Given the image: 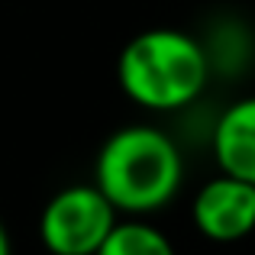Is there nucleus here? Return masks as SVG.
Segmentation results:
<instances>
[{
	"mask_svg": "<svg viewBox=\"0 0 255 255\" xmlns=\"http://www.w3.org/2000/svg\"><path fill=\"white\" fill-rule=\"evenodd\" d=\"M94 184L123 217H149L178 197L184 184V155L158 126H120L97 152Z\"/></svg>",
	"mask_w": 255,
	"mask_h": 255,
	"instance_id": "nucleus-1",
	"label": "nucleus"
},
{
	"mask_svg": "<svg viewBox=\"0 0 255 255\" xmlns=\"http://www.w3.org/2000/svg\"><path fill=\"white\" fill-rule=\"evenodd\" d=\"M213 58L200 39L184 29H142L120 49L117 84L136 107L174 113L191 107L207 91Z\"/></svg>",
	"mask_w": 255,
	"mask_h": 255,
	"instance_id": "nucleus-2",
	"label": "nucleus"
},
{
	"mask_svg": "<svg viewBox=\"0 0 255 255\" xmlns=\"http://www.w3.org/2000/svg\"><path fill=\"white\" fill-rule=\"evenodd\" d=\"M120 223V210L97 184H68L45 200L39 213V243L49 255H97Z\"/></svg>",
	"mask_w": 255,
	"mask_h": 255,
	"instance_id": "nucleus-3",
	"label": "nucleus"
},
{
	"mask_svg": "<svg viewBox=\"0 0 255 255\" xmlns=\"http://www.w3.org/2000/svg\"><path fill=\"white\" fill-rule=\"evenodd\" d=\"M213 162L223 174L255 184V94L239 97L217 117L210 132Z\"/></svg>",
	"mask_w": 255,
	"mask_h": 255,
	"instance_id": "nucleus-5",
	"label": "nucleus"
},
{
	"mask_svg": "<svg viewBox=\"0 0 255 255\" xmlns=\"http://www.w3.org/2000/svg\"><path fill=\"white\" fill-rule=\"evenodd\" d=\"M191 223L210 243H239L255 233V184L220 171L191 200Z\"/></svg>",
	"mask_w": 255,
	"mask_h": 255,
	"instance_id": "nucleus-4",
	"label": "nucleus"
},
{
	"mask_svg": "<svg viewBox=\"0 0 255 255\" xmlns=\"http://www.w3.org/2000/svg\"><path fill=\"white\" fill-rule=\"evenodd\" d=\"M0 255H13V246H10V233H6L3 220H0Z\"/></svg>",
	"mask_w": 255,
	"mask_h": 255,
	"instance_id": "nucleus-7",
	"label": "nucleus"
},
{
	"mask_svg": "<svg viewBox=\"0 0 255 255\" xmlns=\"http://www.w3.org/2000/svg\"><path fill=\"white\" fill-rule=\"evenodd\" d=\"M97 255H178V252L158 226L145 223L142 217H129L113 226V233L104 239Z\"/></svg>",
	"mask_w": 255,
	"mask_h": 255,
	"instance_id": "nucleus-6",
	"label": "nucleus"
}]
</instances>
